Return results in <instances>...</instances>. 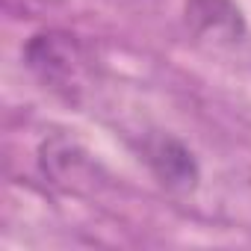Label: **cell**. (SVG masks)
Returning <instances> with one entry per match:
<instances>
[{"instance_id": "1", "label": "cell", "mask_w": 251, "mask_h": 251, "mask_svg": "<svg viewBox=\"0 0 251 251\" xmlns=\"http://www.w3.org/2000/svg\"><path fill=\"white\" fill-rule=\"evenodd\" d=\"M151 163H154L157 175H160L166 183L192 186V180H195V175H198V172H195V163H192V154H189L183 145L172 142V139L160 142V145L151 151Z\"/></svg>"}]
</instances>
